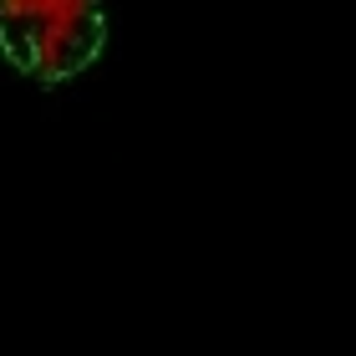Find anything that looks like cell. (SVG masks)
<instances>
[{"label": "cell", "instance_id": "1", "mask_svg": "<svg viewBox=\"0 0 356 356\" xmlns=\"http://www.w3.org/2000/svg\"><path fill=\"white\" fill-rule=\"evenodd\" d=\"M107 46V10L92 0H10L0 6V51L41 87L82 76Z\"/></svg>", "mask_w": 356, "mask_h": 356}]
</instances>
